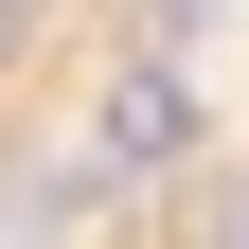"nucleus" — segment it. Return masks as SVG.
Returning a JSON list of instances; mask_svg holds the SVG:
<instances>
[{
    "label": "nucleus",
    "mask_w": 249,
    "mask_h": 249,
    "mask_svg": "<svg viewBox=\"0 0 249 249\" xmlns=\"http://www.w3.org/2000/svg\"><path fill=\"white\" fill-rule=\"evenodd\" d=\"M142 18H160V36H196V18H213V0H142Z\"/></svg>",
    "instance_id": "2"
},
{
    "label": "nucleus",
    "mask_w": 249,
    "mask_h": 249,
    "mask_svg": "<svg viewBox=\"0 0 249 249\" xmlns=\"http://www.w3.org/2000/svg\"><path fill=\"white\" fill-rule=\"evenodd\" d=\"M178 124H196V89H178L160 53H142V71L107 89V160H178Z\"/></svg>",
    "instance_id": "1"
}]
</instances>
